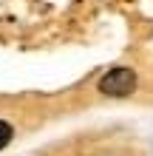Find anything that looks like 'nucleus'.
Here are the masks:
<instances>
[{"mask_svg": "<svg viewBox=\"0 0 153 156\" xmlns=\"http://www.w3.org/2000/svg\"><path fill=\"white\" fill-rule=\"evenodd\" d=\"M136 88V74L130 68H111L99 80V91L105 97H128Z\"/></svg>", "mask_w": 153, "mask_h": 156, "instance_id": "nucleus-1", "label": "nucleus"}, {"mask_svg": "<svg viewBox=\"0 0 153 156\" xmlns=\"http://www.w3.org/2000/svg\"><path fill=\"white\" fill-rule=\"evenodd\" d=\"M12 136H14V128L9 125V122H3V119H0V151H3L6 145L12 142Z\"/></svg>", "mask_w": 153, "mask_h": 156, "instance_id": "nucleus-2", "label": "nucleus"}]
</instances>
